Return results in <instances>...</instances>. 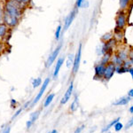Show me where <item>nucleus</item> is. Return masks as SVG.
Masks as SVG:
<instances>
[{"instance_id": "nucleus-1", "label": "nucleus", "mask_w": 133, "mask_h": 133, "mask_svg": "<svg viewBox=\"0 0 133 133\" xmlns=\"http://www.w3.org/2000/svg\"><path fill=\"white\" fill-rule=\"evenodd\" d=\"M4 9L5 14L21 20L26 7L14 0H5L4 3Z\"/></svg>"}, {"instance_id": "nucleus-2", "label": "nucleus", "mask_w": 133, "mask_h": 133, "mask_svg": "<svg viewBox=\"0 0 133 133\" xmlns=\"http://www.w3.org/2000/svg\"><path fill=\"white\" fill-rule=\"evenodd\" d=\"M127 12L126 11L123 10H120L117 12L116 17H115V28L123 30L125 29L126 25H127Z\"/></svg>"}, {"instance_id": "nucleus-3", "label": "nucleus", "mask_w": 133, "mask_h": 133, "mask_svg": "<svg viewBox=\"0 0 133 133\" xmlns=\"http://www.w3.org/2000/svg\"><path fill=\"white\" fill-rule=\"evenodd\" d=\"M2 22L5 23L10 29H12L18 27V25L20 24V22H21V20L18 18H15V17H12V16L8 15V14H4L3 19H2Z\"/></svg>"}, {"instance_id": "nucleus-4", "label": "nucleus", "mask_w": 133, "mask_h": 133, "mask_svg": "<svg viewBox=\"0 0 133 133\" xmlns=\"http://www.w3.org/2000/svg\"><path fill=\"white\" fill-rule=\"evenodd\" d=\"M50 81L51 80H50V78H49V77H47V78L44 79V81L43 82V84H42V86H41V89H40V91H38L37 95L36 96V98H34L33 101H32V103H31V105H30L31 107H30V108H32L34 105H36V103H37L43 98V95H44V92H45L47 87H48V85L50 84Z\"/></svg>"}, {"instance_id": "nucleus-5", "label": "nucleus", "mask_w": 133, "mask_h": 133, "mask_svg": "<svg viewBox=\"0 0 133 133\" xmlns=\"http://www.w3.org/2000/svg\"><path fill=\"white\" fill-rule=\"evenodd\" d=\"M61 48H62V44H59V45L54 49V50L51 51V53L49 55L48 59H47V61L45 62V68H49L53 63H54V61L57 59V57L59 56V52H61Z\"/></svg>"}, {"instance_id": "nucleus-6", "label": "nucleus", "mask_w": 133, "mask_h": 133, "mask_svg": "<svg viewBox=\"0 0 133 133\" xmlns=\"http://www.w3.org/2000/svg\"><path fill=\"white\" fill-rule=\"evenodd\" d=\"M81 58H82V44H79L78 50L76 51V54L75 55L74 63H73V66H72V71L74 75L78 72L79 66H80Z\"/></svg>"}, {"instance_id": "nucleus-7", "label": "nucleus", "mask_w": 133, "mask_h": 133, "mask_svg": "<svg viewBox=\"0 0 133 133\" xmlns=\"http://www.w3.org/2000/svg\"><path fill=\"white\" fill-rule=\"evenodd\" d=\"M115 73V65L112 61L108 62L106 65V68H105V73L103 78L105 80H109V79L112 78Z\"/></svg>"}, {"instance_id": "nucleus-8", "label": "nucleus", "mask_w": 133, "mask_h": 133, "mask_svg": "<svg viewBox=\"0 0 133 133\" xmlns=\"http://www.w3.org/2000/svg\"><path fill=\"white\" fill-rule=\"evenodd\" d=\"M117 41L115 39V38H112L110 41L103 43V45L101 47V53L102 54H105L107 52H113L114 47L115 46Z\"/></svg>"}, {"instance_id": "nucleus-9", "label": "nucleus", "mask_w": 133, "mask_h": 133, "mask_svg": "<svg viewBox=\"0 0 133 133\" xmlns=\"http://www.w3.org/2000/svg\"><path fill=\"white\" fill-rule=\"evenodd\" d=\"M76 14H77V8L72 10L71 12H70V14L66 17L65 21H64V27H63L64 30H66L68 29H69V27L71 26L72 22L74 21L75 18H76Z\"/></svg>"}, {"instance_id": "nucleus-10", "label": "nucleus", "mask_w": 133, "mask_h": 133, "mask_svg": "<svg viewBox=\"0 0 133 133\" xmlns=\"http://www.w3.org/2000/svg\"><path fill=\"white\" fill-rule=\"evenodd\" d=\"M73 90H74V84H73V82H71V83L69 84V86L68 88L66 89V91L65 92V94H64L63 98H61V105H65L68 103V100L70 99V98H71L72 96V93H73Z\"/></svg>"}, {"instance_id": "nucleus-11", "label": "nucleus", "mask_w": 133, "mask_h": 133, "mask_svg": "<svg viewBox=\"0 0 133 133\" xmlns=\"http://www.w3.org/2000/svg\"><path fill=\"white\" fill-rule=\"evenodd\" d=\"M105 68H106V65L100 63V62L95 66L94 72H95V78L96 79L103 78V76H104V73H105Z\"/></svg>"}, {"instance_id": "nucleus-12", "label": "nucleus", "mask_w": 133, "mask_h": 133, "mask_svg": "<svg viewBox=\"0 0 133 133\" xmlns=\"http://www.w3.org/2000/svg\"><path fill=\"white\" fill-rule=\"evenodd\" d=\"M64 61H65V57H59V59H57L56 65H55L54 70H53V74H52L53 79H57L58 78V76H59V70H61L62 65L64 64Z\"/></svg>"}, {"instance_id": "nucleus-13", "label": "nucleus", "mask_w": 133, "mask_h": 133, "mask_svg": "<svg viewBox=\"0 0 133 133\" xmlns=\"http://www.w3.org/2000/svg\"><path fill=\"white\" fill-rule=\"evenodd\" d=\"M10 29L6 26L5 23L0 22V38L4 41L7 38V36H9Z\"/></svg>"}, {"instance_id": "nucleus-14", "label": "nucleus", "mask_w": 133, "mask_h": 133, "mask_svg": "<svg viewBox=\"0 0 133 133\" xmlns=\"http://www.w3.org/2000/svg\"><path fill=\"white\" fill-rule=\"evenodd\" d=\"M116 55L122 59V61H125L129 59V51L125 48L120 49V50L117 51Z\"/></svg>"}, {"instance_id": "nucleus-15", "label": "nucleus", "mask_w": 133, "mask_h": 133, "mask_svg": "<svg viewBox=\"0 0 133 133\" xmlns=\"http://www.w3.org/2000/svg\"><path fill=\"white\" fill-rule=\"evenodd\" d=\"M114 38L117 42H121L123 38V30L115 28V30H114Z\"/></svg>"}, {"instance_id": "nucleus-16", "label": "nucleus", "mask_w": 133, "mask_h": 133, "mask_svg": "<svg viewBox=\"0 0 133 133\" xmlns=\"http://www.w3.org/2000/svg\"><path fill=\"white\" fill-rule=\"evenodd\" d=\"M130 2H131V0H119L120 10H128V8L130 7Z\"/></svg>"}, {"instance_id": "nucleus-17", "label": "nucleus", "mask_w": 133, "mask_h": 133, "mask_svg": "<svg viewBox=\"0 0 133 133\" xmlns=\"http://www.w3.org/2000/svg\"><path fill=\"white\" fill-rule=\"evenodd\" d=\"M130 100V98L129 97H123L121 98L119 100H117L116 102L114 103V106H123V105H127Z\"/></svg>"}, {"instance_id": "nucleus-18", "label": "nucleus", "mask_w": 133, "mask_h": 133, "mask_svg": "<svg viewBox=\"0 0 133 133\" xmlns=\"http://www.w3.org/2000/svg\"><path fill=\"white\" fill-rule=\"evenodd\" d=\"M111 59H112V52H107L105 54H103V57L100 61V63L104 64V65H107L108 62L111 61Z\"/></svg>"}, {"instance_id": "nucleus-19", "label": "nucleus", "mask_w": 133, "mask_h": 133, "mask_svg": "<svg viewBox=\"0 0 133 133\" xmlns=\"http://www.w3.org/2000/svg\"><path fill=\"white\" fill-rule=\"evenodd\" d=\"M55 98V94L54 93H50L48 96L46 97V98L44 99V108H47V107L50 106V104L52 102V100L54 99Z\"/></svg>"}, {"instance_id": "nucleus-20", "label": "nucleus", "mask_w": 133, "mask_h": 133, "mask_svg": "<svg viewBox=\"0 0 133 133\" xmlns=\"http://www.w3.org/2000/svg\"><path fill=\"white\" fill-rule=\"evenodd\" d=\"M112 38H114V34L112 32H108V33H106L105 35L102 36L101 37V41L103 43H106V42H108L110 41Z\"/></svg>"}, {"instance_id": "nucleus-21", "label": "nucleus", "mask_w": 133, "mask_h": 133, "mask_svg": "<svg viewBox=\"0 0 133 133\" xmlns=\"http://www.w3.org/2000/svg\"><path fill=\"white\" fill-rule=\"evenodd\" d=\"M112 59V62L115 64V66H122L123 64V62H124L123 61H122V59H120V58L118 57L116 54L114 55V57H112V59Z\"/></svg>"}, {"instance_id": "nucleus-22", "label": "nucleus", "mask_w": 133, "mask_h": 133, "mask_svg": "<svg viewBox=\"0 0 133 133\" xmlns=\"http://www.w3.org/2000/svg\"><path fill=\"white\" fill-rule=\"evenodd\" d=\"M129 68L124 66L123 65L122 66H115V72L118 73V74H123V73L128 72Z\"/></svg>"}, {"instance_id": "nucleus-23", "label": "nucleus", "mask_w": 133, "mask_h": 133, "mask_svg": "<svg viewBox=\"0 0 133 133\" xmlns=\"http://www.w3.org/2000/svg\"><path fill=\"white\" fill-rule=\"evenodd\" d=\"M119 121H120V117H118V118H116V119H115V120H114V121L111 122V123H109L108 125H107L106 127H105L104 129H103V130H102V132H106V131H108V130H109V129H110L111 127H113V126L115 125V124L117 122H119Z\"/></svg>"}, {"instance_id": "nucleus-24", "label": "nucleus", "mask_w": 133, "mask_h": 133, "mask_svg": "<svg viewBox=\"0 0 133 133\" xmlns=\"http://www.w3.org/2000/svg\"><path fill=\"white\" fill-rule=\"evenodd\" d=\"M78 106H79V103H78V98L77 97L75 98L74 101L72 102L71 104V107H70V110L72 111V112H75V111L77 110V108H78Z\"/></svg>"}, {"instance_id": "nucleus-25", "label": "nucleus", "mask_w": 133, "mask_h": 133, "mask_svg": "<svg viewBox=\"0 0 133 133\" xmlns=\"http://www.w3.org/2000/svg\"><path fill=\"white\" fill-rule=\"evenodd\" d=\"M61 32H62V26L59 25L57 27L56 30H55V39H56L57 41L59 40V37H61Z\"/></svg>"}, {"instance_id": "nucleus-26", "label": "nucleus", "mask_w": 133, "mask_h": 133, "mask_svg": "<svg viewBox=\"0 0 133 133\" xmlns=\"http://www.w3.org/2000/svg\"><path fill=\"white\" fill-rule=\"evenodd\" d=\"M42 79L41 77H37V78H35L32 82V85H33V88H37L38 86L42 85Z\"/></svg>"}, {"instance_id": "nucleus-27", "label": "nucleus", "mask_w": 133, "mask_h": 133, "mask_svg": "<svg viewBox=\"0 0 133 133\" xmlns=\"http://www.w3.org/2000/svg\"><path fill=\"white\" fill-rule=\"evenodd\" d=\"M74 59L75 56L73 54H69L68 56V61H66V68H70L71 66H73L74 63Z\"/></svg>"}, {"instance_id": "nucleus-28", "label": "nucleus", "mask_w": 133, "mask_h": 133, "mask_svg": "<svg viewBox=\"0 0 133 133\" xmlns=\"http://www.w3.org/2000/svg\"><path fill=\"white\" fill-rule=\"evenodd\" d=\"M38 117H39V111H36V112H34L32 113L30 115V121L32 122V123H35V122L36 121V120L38 119Z\"/></svg>"}, {"instance_id": "nucleus-29", "label": "nucleus", "mask_w": 133, "mask_h": 133, "mask_svg": "<svg viewBox=\"0 0 133 133\" xmlns=\"http://www.w3.org/2000/svg\"><path fill=\"white\" fill-rule=\"evenodd\" d=\"M14 1L18 2L19 4L22 5L24 7H28L29 5V4L31 3V0H14Z\"/></svg>"}, {"instance_id": "nucleus-30", "label": "nucleus", "mask_w": 133, "mask_h": 133, "mask_svg": "<svg viewBox=\"0 0 133 133\" xmlns=\"http://www.w3.org/2000/svg\"><path fill=\"white\" fill-rule=\"evenodd\" d=\"M4 14H5V9H4V4L0 3V22H2Z\"/></svg>"}, {"instance_id": "nucleus-31", "label": "nucleus", "mask_w": 133, "mask_h": 133, "mask_svg": "<svg viewBox=\"0 0 133 133\" xmlns=\"http://www.w3.org/2000/svg\"><path fill=\"white\" fill-rule=\"evenodd\" d=\"M115 131H120V130H122V129H123V124H122L121 123H120V122H117L115 124Z\"/></svg>"}, {"instance_id": "nucleus-32", "label": "nucleus", "mask_w": 133, "mask_h": 133, "mask_svg": "<svg viewBox=\"0 0 133 133\" xmlns=\"http://www.w3.org/2000/svg\"><path fill=\"white\" fill-rule=\"evenodd\" d=\"M85 0H76V8H80V7H83V2H84Z\"/></svg>"}, {"instance_id": "nucleus-33", "label": "nucleus", "mask_w": 133, "mask_h": 133, "mask_svg": "<svg viewBox=\"0 0 133 133\" xmlns=\"http://www.w3.org/2000/svg\"><path fill=\"white\" fill-rule=\"evenodd\" d=\"M132 125H133V117L131 118V119L130 120V122H129V123H128L127 124H126V126H125V129H126V130H128V129L131 127Z\"/></svg>"}, {"instance_id": "nucleus-34", "label": "nucleus", "mask_w": 133, "mask_h": 133, "mask_svg": "<svg viewBox=\"0 0 133 133\" xmlns=\"http://www.w3.org/2000/svg\"><path fill=\"white\" fill-rule=\"evenodd\" d=\"M83 128H84V125H82V126H80V127H78L76 129V130H75L73 133H81L82 132V130H83Z\"/></svg>"}, {"instance_id": "nucleus-35", "label": "nucleus", "mask_w": 133, "mask_h": 133, "mask_svg": "<svg viewBox=\"0 0 133 133\" xmlns=\"http://www.w3.org/2000/svg\"><path fill=\"white\" fill-rule=\"evenodd\" d=\"M1 133H11V127H10V126L5 127L3 130H2Z\"/></svg>"}, {"instance_id": "nucleus-36", "label": "nucleus", "mask_w": 133, "mask_h": 133, "mask_svg": "<svg viewBox=\"0 0 133 133\" xmlns=\"http://www.w3.org/2000/svg\"><path fill=\"white\" fill-rule=\"evenodd\" d=\"M22 112V108H20L19 110H17L16 112H15V114H14V115L12 116V119H14V118H16L18 115H20V114Z\"/></svg>"}, {"instance_id": "nucleus-37", "label": "nucleus", "mask_w": 133, "mask_h": 133, "mask_svg": "<svg viewBox=\"0 0 133 133\" xmlns=\"http://www.w3.org/2000/svg\"><path fill=\"white\" fill-rule=\"evenodd\" d=\"M33 124H34V123H32L30 120H29V121L27 122V123H26V127H27V129L29 130V129H30V128H31V126L33 125Z\"/></svg>"}, {"instance_id": "nucleus-38", "label": "nucleus", "mask_w": 133, "mask_h": 133, "mask_svg": "<svg viewBox=\"0 0 133 133\" xmlns=\"http://www.w3.org/2000/svg\"><path fill=\"white\" fill-rule=\"evenodd\" d=\"M4 50V40L0 38V52Z\"/></svg>"}, {"instance_id": "nucleus-39", "label": "nucleus", "mask_w": 133, "mask_h": 133, "mask_svg": "<svg viewBox=\"0 0 133 133\" xmlns=\"http://www.w3.org/2000/svg\"><path fill=\"white\" fill-rule=\"evenodd\" d=\"M16 103L17 102L15 99H11V106H12V108H15Z\"/></svg>"}, {"instance_id": "nucleus-40", "label": "nucleus", "mask_w": 133, "mask_h": 133, "mask_svg": "<svg viewBox=\"0 0 133 133\" xmlns=\"http://www.w3.org/2000/svg\"><path fill=\"white\" fill-rule=\"evenodd\" d=\"M128 72H129V73H130V76H131L132 79H133V66H130V68H129Z\"/></svg>"}, {"instance_id": "nucleus-41", "label": "nucleus", "mask_w": 133, "mask_h": 133, "mask_svg": "<svg viewBox=\"0 0 133 133\" xmlns=\"http://www.w3.org/2000/svg\"><path fill=\"white\" fill-rule=\"evenodd\" d=\"M128 96L130 98H133V88L131 90H130V91H129V92H128Z\"/></svg>"}, {"instance_id": "nucleus-42", "label": "nucleus", "mask_w": 133, "mask_h": 133, "mask_svg": "<svg viewBox=\"0 0 133 133\" xmlns=\"http://www.w3.org/2000/svg\"><path fill=\"white\" fill-rule=\"evenodd\" d=\"M129 61H130V64H131V66H133V56L132 57H129Z\"/></svg>"}, {"instance_id": "nucleus-43", "label": "nucleus", "mask_w": 133, "mask_h": 133, "mask_svg": "<svg viewBox=\"0 0 133 133\" xmlns=\"http://www.w3.org/2000/svg\"><path fill=\"white\" fill-rule=\"evenodd\" d=\"M130 113H133V106H132V107H130Z\"/></svg>"}, {"instance_id": "nucleus-44", "label": "nucleus", "mask_w": 133, "mask_h": 133, "mask_svg": "<svg viewBox=\"0 0 133 133\" xmlns=\"http://www.w3.org/2000/svg\"><path fill=\"white\" fill-rule=\"evenodd\" d=\"M51 133H58V131H57L56 130H52L51 131Z\"/></svg>"}, {"instance_id": "nucleus-45", "label": "nucleus", "mask_w": 133, "mask_h": 133, "mask_svg": "<svg viewBox=\"0 0 133 133\" xmlns=\"http://www.w3.org/2000/svg\"><path fill=\"white\" fill-rule=\"evenodd\" d=\"M107 133H110V132H107Z\"/></svg>"}]
</instances>
